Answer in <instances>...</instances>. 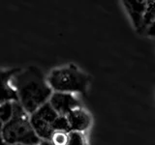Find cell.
I'll use <instances>...</instances> for the list:
<instances>
[{
	"mask_svg": "<svg viewBox=\"0 0 155 145\" xmlns=\"http://www.w3.org/2000/svg\"><path fill=\"white\" fill-rule=\"evenodd\" d=\"M11 83L17 91L18 102L28 115L48 103L53 93L42 71L35 66L19 71Z\"/></svg>",
	"mask_w": 155,
	"mask_h": 145,
	"instance_id": "obj_1",
	"label": "cell"
},
{
	"mask_svg": "<svg viewBox=\"0 0 155 145\" xmlns=\"http://www.w3.org/2000/svg\"><path fill=\"white\" fill-rule=\"evenodd\" d=\"M1 137L6 145H39V138L30 123L29 115L18 102H16L13 118L3 125Z\"/></svg>",
	"mask_w": 155,
	"mask_h": 145,
	"instance_id": "obj_2",
	"label": "cell"
},
{
	"mask_svg": "<svg viewBox=\"0 0 155 145\" xmlns=\"http://www.w3.org/2000/svg\"><path fill=\"white\" fill-rule=\"evenodd\" d=\"M48 84L51 90L61 93H84L89 84V76L75 65L53 69L48 76Z\"/></svg>",
	"mask_w": 155,
	"mask_h": 145,
	"instance_id": "obj_3",
	"label": "cell"
},
{
	"mask_svg": "<svg viewBox=\"0 0 155 145\" xmlns=\"http://www.w3.org/2000/svg\"><path fill=\"white\" fill-rule=\"evenodd\" d=\"M58 117V114L48 103L43 105L36 111L29 115L30 123L36 134L43 141H50L53 130V123Z\"/></svg>",
	"mask_w": 155,
	"mask_h": 145,
	"instance_id": "obj_4",
	"label": "cell"
},
{
	"mask_svg": "<svg viewBox=\"0 0 155 145\" xmlns=\"http://www.w3.org/2000/svg\"><path fill=\"white\" fill-rule=\"evenodd\" d=\"M48 104L58 115L61 116H66L72 110L81 108L80 101L74 95L61 92H53L48 100Z\"/></svg>",
	"mask_w": 155,
	"mask_h": 145,
	"instance_id": "obj_5",
	"label": "cell"
},
{
	"mask_svg": "<svg viewBox=\"0 0 155 145\" xmlns=\"http://www.w3.org/2000/svg\"><path fill=\"white\" fill-rule=\"evenodd\" d=\"M21 69L15 68L10 70H0V105L6 102L18 101L17 91L12 86V79Z\"/></svg>",
	"mask_w": 155,
	"mask_h": 145,
	"instance_id": "obj_6",
	"label": "cell"
},
{
	"mask_svg": "<svg viewBox=\"0 0 155 145\" xmlns=\"http://www.w3.org/2000/svg\"><path fill=\"white\" fill-rule=\"evenodd\" d=\"M66 117L69 122L70 129L73 132L84 133L91 125L90 115L81 108L72 110L70 113L66 115Z\"/></svg>",
	"mask_w": 155,
	"mask_h": 145,
	"instance_id": "obj_7",
	"label": "cell"
},
{
	"mask_svg": "<svg viewBox=\"0 0 155 145\" xmlns=\"http://www.w3.org/2000/svg\"><path fill=\"white\" fill-rule=\"evenodd\" d=\"M123 3L126 8V11H127L131 19H132L135 28L140 31V27H142L145 8H147V1H143V0H128V1H123Z\"/></svg>",
	"mask_w": 155,
	"mask_h": 145,
	"instance_id": "obj_8",
	"label": "cell"
},
{
	"mask_svg": "<svg viewBox=\"0 0 155 145\" xmlns=\"http://www.w3.org/2000/svg\"><path fill=\"white\" fill-rule=\"evenodd\" d=\"M155 21V0H149L147 1V8L143 14L142 27L140 31H144L147 29V27Z\"/></svg>",
	"mask_w": 155,
	"mask_h": 145,
	"instance_id": "obj_9",
	"label": "cell"
},
{
	"mask_svg": "<svg viewBox=\"0 0 155 145\" xmlns=\"http://www.w3.org/2000/svg\"><path fill=\"white\" fill-rule=\"evenodd\" d=\"M16 102H6L2 105H0V121L4 124L9 122L13 118L15 113V106H16Z\"/></svg>",
	"mask_w": 155,
	"mask_h": 145,
	"instance_id": "obj_10",
	"label": "cell"
},
{
	"mask_svg": "<svg viewBox=\"0 0 155 145\" xmlns=\"http://www.w3.org/2000/svg\"><path fill=\"white\" fill-rule=\"evenodd\" d=\"M53 130L54 132H65V133H70L71 129H70V125L68 122L66 116H61L58 115V117L53 123Z\"/></svg>",
	"mask_w": 155,
	"mask_h": 145,
	"instance_id": "obj_11",
	"label": "cell"
},
{
	"mask_svg": "<svg viewBox=\"0 0 155 145\" xmlns=\"http://www.w3.org/2000/svg\"><path fill=\"white\" fill-rule=\"evenodd\" d=\"M67 145H87L85 135L84 133L71 130L69 133V139H68Z\"/></svg>",
	"mask_w": 155,
	"mask_h": 145,
	"instance_id": "obj_12",
	"label": "cell"
},
{
	"mask_svg": "<svg viewBox=\"0 0 155 145\" xmlns=\"http://www.w3.org/2000/svg\"><path fill=\"white\" fill-rule=\"evenodd\" d=\"M68 139H69V133L57 130L52 134L50 142L51 145H67Z\"/></svg>",
	"mask_w": 155,
	"mask_h": 145,
	"instance_id": "obj_13",
	"label": "cell"
},
{
	"mask_svg": "<svg viewBox=\"0 0 155 145\" xmlns=\"http://www.w3.org/2000/svg\"><path fill=\"white\" fill-rule=\"evenodd\" d=\"M145 34L151 38H155V21L147 27V29L145 30Z\"/></svg>",
	"mask_w": 155,
	"mask_h": 145,
	"instance_id": "obj_14",
	"label": "cell"
},
{
	"mask_svg": "<svg viewBox=\"0 0 155 145\" xmlns=\"http://www.w3.org/2000/svg\"><path fill=\"white\" fill-rule=\"evenodd\" d=\"M0 145H6V144L4 143L3 139H2V137H1V134H0Z\"/></svg>",
	"mask_w": 155,
	"mask_h": 145,
	"instance_id": "obj_15",
	"label": "cell"
},
{
	"mask_svg": "<svg viewBox=\"0 0 155 145\" xmlns=\"http://www.w3.org/2000/svg\"><path fill=\"white\" fill-rule=\"evenodd\" d=\"M2 128H3V123L0 121V134H1V130H2Z\"/></svg>",
	"mask_w": 155,
	"mask_h": 145,
	"instance_id": "obj_16",
	"label": "cell"
}]
</instances>
